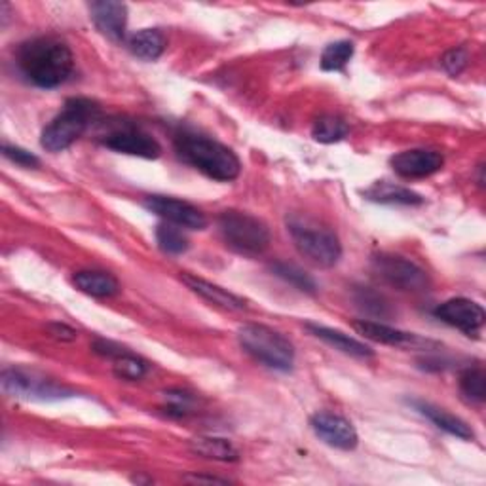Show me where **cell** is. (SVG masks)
Masks as SVG:
<instances>
[{
	"label": "cell",
	"instance_id": "cell-1",
	"mask_svg": "<svg viewBox=\"0 0 486 486\" xmlns=\"http://www.w3.org/2000/svg\"><path fill=\"white\" fill-rule=\"evenodd\" d=\"M17 65L36 88L52 90L69 80L74 69V57L65 42L54 36H38L19 46Z\"/></svg>",
	"mask_w": 486,
	"mask_h": 486
},
{
	"label": "cell",
	"instance_id": "cell-2",
	"mask_svg": "<svg viewBox=\"0 0 486 486\" xmlns=\"http://www.w3.org/2000/svg\"><path fill=\"white\" fill-rule=\"evenodd\" d=\"M177 156L198 169L205 177L230 183L236 181L242 172L240 158L226 144L198 134H181L175 139Z\"/></svg>",
	"mask_w": 486,
	"mask_h": 486
},
{
	"label": "cell",
	"instance_id": "cell-3",
	"mask_svg": "<svg viewBox=\"0 0 486 486\" xmlns=\"http://www.w3.org/2000/svg\"><path fill=\"white\" fill-rule=\"evenodd\" d=\"M99 116L97 103L84 99V97H73L65 103L63 109L42 132L40 144L42 149L48 153H63L69 146L82 137V134L88 130V125Z\"/></svg>",
	"mask_w": 486,
	"mask_h": 486
},
{
	"label": "cell",
	"instance_id": "cell-4",
	"mask_svg": "<svg viewBox=\"0 0 486 486\" xmlns=\"http://www.w3.org/2000/svg\"><path fill=\"white\" fill-rule=\"evenodd\" d=\"M240 346L257 362L273 371L287 372L294 363V348L289 338L266 325L249 323L238 331Z\"/></svg>",
	"mask_w": 486,
	"mask_h": 486
},
{
	"label": "cell",
	"instance_id": "cell-5",
	"mask_svg": "<svg viewBox=\"0 0 486 486\" xmlns=\"http://www.w3.org/2000/svg\"><path fill=\"white\" fill-rule=\"evenodd\" d=\"M221 238L232 251L245 257H257L270 245V230L259 217H253L243 211L228 209L217 219Z\"/></svg>",
	"mask_w": 486,
	"mask_h": 486
},
{
	"label": "cell",
	"instance_id": "cell-6",
	"mask_svg": "<svg viewBox=\"0 0 486 486\" xmlns=\"http://www.w3.org/2000/svg\"><path fill=\"white\" fill-rule=\"evenodd\" d=\"M294 247L301 255L320 268H331L342 255V243L331 228L320 226L315 223L291 219L287 223Z\"/></svg>",
	"mask_w": 486,
	"mask_h": 486
},
{
	"label": "cell",
	"instance_id": "cell-7",
	"mask_svg": "<svg viewBox=\"0 0 486 486\" xmlns=\"http://www.w3.org/2000/svg\"><path fill=\"white\" fill-rule=\"evenodd\" d=\"M0 382H3L5 393L27 401H55L73 395V392L65 386H59L52 380L21 369H6Z\"/></svg>",
	"mask_w": 486,
	"mask_h": 486
},
{
	"label": "cell",
	"instance_id": "cell-8",
	"mask_svg": "<svg viewBox=\"0 0 486 486\" xmlns=\"http://www.w3.org/2000/svg\"><path fill=\"white\" fill-rule=\"evenodd\" d=\"M372 264L380 278L401 291H426L430 285L426 270L405 257L378 255Z\"/></svg>",
	"mask_w": 486,
	"mask_h": 486
},
{
	"label": "cell",
	"instance_id": "cell-9",
	"mask_svg": "<svg viewBox=\"0 0 486 486\" xmlns=\"http://www.w3.org/2000/svg\"><path fill=\"white\" fill-rule=\"evenodd\" d=\"M101 141L107 149L120 154L139 156L146 160H156L162 154V146L154 137L137 130L135 125L130 124H122L118 128H113L107 135H103Z\"/></svg>",
	"mask_w": 486,
	"mask_h": 486
},
{
	"label": "cell",
	"instance_id": "cell-10",
	"mask_svg": "<svg viewBox=\"0 0 486 486\" xmlns=\"http://www.w3.org/2000/svg\"><path fill=\"white\" fill-rule=\"evenodd\" d=\"M143 205L151 211V213L165 219L179 228L188 230H203L207 226V217L203 211H200L196 205L169 198V196H146L143 200Z\"/></svg>",
	"mask_w": 486,
	"mask_h": 486
},
{
	"label": "cell",
	"instance_id": "cell-11",
	"mask_svg": "<svg viewBox=\"0 0 486 486\" xmlns=\"http://www.w3.org/2000/svg\"><path fill=\"white\" fill-rule=\"evenodd\" d=\"M435 318L451 327H456L468 336H477L484 325V310L481 304L470 299H451L435 308Z\"/></svg>",
	"mask_w": 486,
	"mask_h": 486
},
{
	"label": "cell",
	"instance_id": "cell-12",
	"mask_svg": "<svg viewBox=\"0 0 486 486\" xmlns=\"http://www.w3.org/2000/svg\"><path fill=\"white\" fill-rule=\"evenodd\" d=\"M310 426L323 442L338 451H353L359 442L357 431L352 422L332 414V412H318L310 418Z\"/></svg>",
	"mask_w": 486,
	"mask_h": 486
},
{
	"label": "cell",
	"instance_id": "cell-13",
	"mask_svg": "<svg viewBox=\"0 0 486 486\" xmlns=\"http://www.w3.org/2000/svg\"><path fill=\"white\" fill-rule=\"evenodd\" d=\"M390 164L399 177L422 179L441 172L442 165H445V158L437 151L412 149L395 154Z\"/></svg>",
	"mask_w": 486,
	"mask_h": 486
},
{
	"label": "cell",
	"instance_id": "cell-14",
	"mask_svg": "<svg viewBox=\"0 0 486 486\" xmlns=\"http://www.w3.org/2000/svg\"><path fill=\"white\" fill-rule=\"evenodd\" d=\"M353 329L362 336L369 338V341H372V342L397 346V348H405V350H420V348L428 350L430 346L435 344V342L428 341V338H420L418 334L399 331V329H393L390 325L378 323V322H367V320L355 322Z\"/></svg>",
	"mask_w": 486,
	"mask_h": 486
},
{
	"label": "cell",
	"instance_id": "cell-15",
	"mask_svg": "<svg viewBox=\"0 0 486 486\" xmlns=\"http://www.w3.org/2000/svg\"><path fill=\"white\" fill-rule=\"evenodd\" d=\"M90 14L101 35L113 42L124 40L125 25H128V6L114 0H103V3L90 5Z\"/></svg>",
	"mask_w": 486,
	"mask_h": 486
},
{
	"label": "cell",
	"instance_id": "cell-16",
	"mask_svg": "<svg viewBox=\"0 0 486 486\" xmlns=\"http://www.w3.org/2000/svg\"><path fill=\"white\" fill-rule=\"evenodd\" d=\"M181 282L190 291H194L196 294H200L202 299L209 301L211 304L221 306L224 310H232V312L247 310V303L242 297H238V294L230 293L228 289H223V287L211 283V282H205L198 276H193V273H181Z\"/></svg>",
	"mask_w": 486,
	"mask_h": 486
},
{
	"label": "cell",
	"instance_id": "cell-17",
	"mask_svg": "<svg viewBox=\"0 0 486 486\" xmlns=\"http://www.w3.org/2000/svg\"><path fill=\"white\" fill-rule=\"evenodd\" d=\"M73 283L78 291L90 294L95 299H111L120 291L118 280L109 272L82 270L73 276Z\"/></svg>",
	"mask_w": 486,
	"mask_h": 486
},
{
	"label": "cell",
	"instance_id": "cell-18",
	"mask_svg": "<svg viewBox=\"0 0 486 486\" xmlns=\"http://www.w3.org/2000/svg\"><path fill=\"white\" fill-rule=\"evenodd\" d=\"M412 405L414 409L420 412V414H424L430 422H433V424L442 430V431H447L454 437H460V439H473L475 433L473 430L466 424V422H463L461 418L447 412L445 409H439L431 403H426V401H412Z\"/></svg>",
	"mask_w": 486,
	"mask_h": 486
},
{
	"label": "cell",
	"instance_id": "cell-19",
	"mask_svg": "<svg viewBox=\"0 0 486 486\" xmlns=\"http://www.w3.org/2000/svg\"><path fill=\"white\" fill-rule=\"evenodd\" d=\"M306 329L313 334V336H318L320 341L327 342L329 346H332L334 350L338 352H342V353H348V355H353V357H372L374 352L363 344V342H359L357 338L342 332V331H336V329H329V327H323V325H315V323H308Z\"/></svg>",
	"mask_w": 486,
	"mask_h": 486
},
{
	"label": "cell",
	"instance_id": "cell-20",
	"mask_svg": "<svg viewBox=\"0 0 486 486\" xmlns=\"http://www.w3.org/2000/svg\"><path fill=\"white\" fill-rule=\"evenodd\" d=\"M365 196L378 203H397V205H420L424 203V198L416 194L414 190L399 186L393 183H374L369 190H365Z\"/></svg>",
	"mask_w": 486,
	"mask_h": 486
},
{
	"label": "cell",
	"instance_id": "cell-21",
	"mask_svg": "<svg viewBox=\"0 0 486 486\" xmlns=\"http://www.w3.org/2000/svg\"><path fill=\"white\" fill-rule=\"evenodd\" d=\"M130 50L139 59L156 61L165 50V36L160 29H143L132 36Z\"/></svg>",
	"mask_w": 486,
	"mask_h": 486
},
{
	"label": "cell",
	"instance_id": "cell-22",
	"mask_svg": "<svg viewBox=\"0 0 486 486\" xmlns=\"http://www.w3.org/2000/svg\"><path fill=\"white\" fill-rule=\"evenodd\" d=\"M190 449H193V452L211 460H221V461L238 460V451L234 449V445L221 437H198L190 442Z\"/></svg>",
	"mask_w": 486,
	"mask_h": 486
},
{
	"label": "cell",
	"instance_id": "cell-23",
	"mask_svg": "<svg viewBox=\"0 0 486 486\" xmlns=\"http://www.w3.org/2000/svg\"><path fill=\"white\" fill-rule=\"evenodd\" d=\"M348 132H350V128L342 118L325 114V116H320L318 120H315L312 135L318 143L332 144V143L342 141L348 135Z\"/></svg>",
	"mask_w": 486,
	"mask_h": 486
},
{
	"label": "cell",
	"instance_id": "cell-24",
	"mask_svg": "<svg viewBox=\"0 0 486 486\" xmlns=\"http://www.w3.org/2000/svg\"><path fill=\"white\" fill-rule=\"evenodd\" d=\"M156 242L158 247L167 253V255H183L188 251V238L183 234V230L179 226L165 223L156 228Z\"/></svg>",
	"mask_w": 486,
	"mask_h": 486
},
{
	"label": "cell",
	"instance_id": "cell-25",
	"mask_svg": "<svg viewBox=\"0 0 486 486\" xmlns=\"http://www.w3.org/2000/svg\"><path fill=\"white\" fill-rule=\"evenodd\" d=\"M353 57V42L338 40L329 45L322 54V69L323 71H344V67Z\"/></svg>",
	"mask_w": 486,
	"mask_h": 486
},
{
	"label": "cell",
	"instance_id": "cell-26",
	"mask_svg": "<svg viewBox=\"0 0 486 486\" xmlns=\"http://www.w3.org/2000/svg\"><path fill=\"white\" fill-rule=\"evenodd\" d=\"M272 272L276 273L278 278H282L283 282H287L289 285L297 287L304 293H315V289H318V285H315L313 278L308 276V273L304 270H301L299 266L294 264H289V263H273L272 264Z\"/></svg>",
	"mask_w": 486,
	"mask_h": 486
},
{
	"label": "cell",
	"instance_id": "cell-27",
	"mask_svg": "<svg viewBox=\"0 0 486 486\" xmlns=\"http://www.w3.org/2000/svg\"><path fill=\"white\" fill-rule=\"evenodd\" d=\"M149 372V363L143 357L132 353L130 350L114 359V374L122 380H141Z\"/></svg>",
	"mask_w": 486,
	"mask_h": 486
},
{
	"label": "cell",
	"instance_id": "cell-28",
	"mask_svg": "<svg viewBox=\"0 0 486 486\" xmlns=\"http://www.w3.org/2000/svg\"><path fill=\"white\" fill-rule=\"evenodd\" d=\"M460 392L473 403H482L486 399V376L482 369L463 371L460 376Z\"/></svg>",
	"mask_w": 486,
	"mask_h": 486
},
{
	"label": "cell",
	"instance_id": "cell-29",
	"mask_svg": "<svg viewBox=\"0 0 486 486\" xmlns=\"http://www.w3.org/2000/svg\"><path fill=\"white\" fill-rule=\"evenodd\" d=\"M355 303L363 312H369L372 315H380V318H386L390 313L388 303L380 297L378 293H374L369 287H359L355 293Z\"/></svg>",
	"mask_w": 486,
	"mask_h": 486
},
{
	"label": "cell",
	"instance_id": "cell-30",
	"mask_svg": "<svg viewBox=\"0 0 486 486\" xmlns=\"http://www.w3.org/2000/svg\"><path fill=\"white\" fill-rule=\"evenodd\" d=\"M468 61H470V55H468L466 50L454 48V50H451V52H447L445 55H442L441 65L451 76H458L463 69L468 67Z\"/></svg>",
	"mask_w": 486,
	"mask_h": 486
},
{
	"label": "cell",
	"instance_id": "cell-31",
	"mask_svg": "<svg viewBox=\"0 0 486 486\" xmlns=\"http://www.w3.org/2000/svg\"><path fill=\"white\" fill-rule=\"evenodd\" d=\"M3 154L10 162H14V164H17L21 167H36L40 164V160L33 153L21 149V146H14V144H5L3 146Z\"/></svg>",
	"mask_w": 486,
	"mask_h": 486
},
{
	"label": "cell",
	"instance_id": "cell-32",
	"mask_svg": "<svg viewBox=\"0 0 486 486\" xmlns=\"http://www.w3.org/2000/svg\"><path fill=\"white\" fill-rule=\"evenodd\" d=\"M165 397H167V407H165L167 414L184 416L190 411L193 399H190V395H186L184 392H169L165 393Z\"/></svg>",
	"mask_w": 486,
	"mask_h": 486
},
{
	"label": "cell",
	"instance_id": "cell-33",
	"mask_svg": "<svg viewBox=\"0 0 486 486\" xmlns=\"http://www.w3.org/2000/svg\"><path fill=\"white\" fill-rule=\"evenodd\" d=\"M94 352L99 353V355H103V357H107V359H113V362H114L116 357H120L122 353H125L128 350L118 346V344H114V342H111V341H95Z\"/></svg>",
	"mask_w": 486,
	"mask_h": 486
},
{
	"label": "cell",
	"instance_id": "cell-34",
	"mask_svg": "<svg viewBox=\"0 0 486 486\" xmlns=\"http://www.w3.org/2000/svg\"><path fill=\"white\" fill-rule=\"evenodd\" d=\"M50 332H52L55 338H59V341H74V338H76V332H74L71 327L61 325V323H54V325H50Z\"/></svg>",
	"mask_w": 486,
	"mask_h": 486
},
{
	"label": "cell",
	"instance_id": "cell-35",
	"mask_svg": "<svg viewBox=\"0 0 486 486\" xmlns=\"http://www.w3.org/2000/svg\"><path fill=\"white\" fill-rule=\"evenodd\" d=\"M186 481H193V482H221V484H226V482H228L226 479H217V477H202V475H196V477H186Z\"/></svg>",
	"mask_w": 486,
	"mask_h": 486
}]
</instances>
